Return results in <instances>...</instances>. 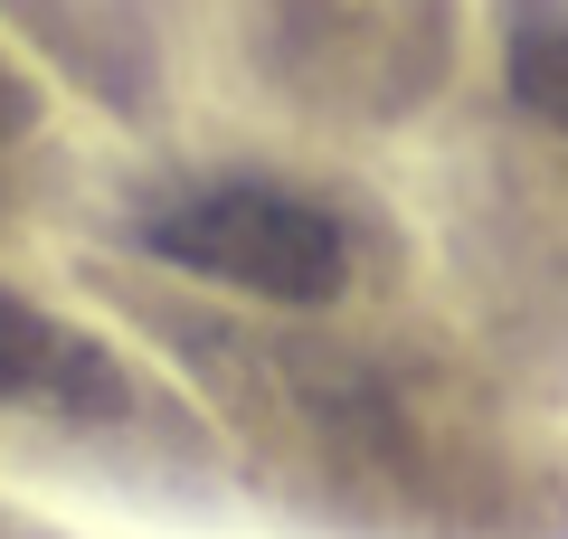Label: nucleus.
Segmentation results:
<instances>
[{
    "label": "nucleus",
    "instance_id": "1",
    "mask_svg": "<svg viewBox=\"0 0 568 539\" xmlns=\"http://www.w3.org/2000/svg\"><path fill=\"white\" fill-rule=\"evenodd\" d=\"M142 246L162 265L200 284H227V294L256 303H332L351 284V237L323 200L284 190V180H200L181 200H162L142 218Z\"/></svg>",
    "mask_w": 568,
    "mask_h": 539
},
{
    "label": "nucleus",
    "instance_id": "2",
    "mask_svg": "<svg viewBox=\"0 0 568 539\" xmlns=\"http://www.w3.org/2000/svg\"><path fill=\"white\" fill-rule=\"evenodd\" d=\"M0 398H114L95 340L58 332L20 294H0Z\"/></svg>",
    "mask_w": 568,
    "mask_h": 539
},
{
    "label": "nucleus",
    "instance_id": "3",
    "mask_svg": "<svg viewBox=\"0 0 568 539\" xmlns=\"http://www.w3.org/2000/svg\"><path fill=\"white\" fill-rule=\"evenodd\" d=\"M503 85H511V104H521L530 123H549V133L568 142V10H549V0L511 10V39H503Z\"/></svg>",
    "mask_w": 568,
    "mask_h": 539
}]
</instances>
